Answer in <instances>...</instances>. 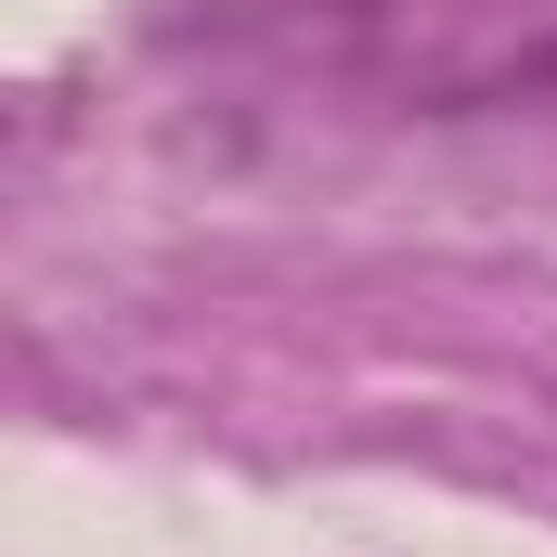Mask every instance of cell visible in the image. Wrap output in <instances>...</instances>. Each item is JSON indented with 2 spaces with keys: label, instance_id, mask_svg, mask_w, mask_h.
Segmentation results:
<instances>
[{
  "label": "cell",
  "instance_id": "6da1fadb",
  "mask_svg": "<svg viewBox=\"0 0 557 557\" xmlns=\"http://www.w3.org/2000/svg\"><path fill=\"white\" fill-rule=\"evenodd\" d=\"M545 403H557V337H545Z\"/></svg>",
  "mask_w": 557,
  "mask_h": 557
}]
</instances>
